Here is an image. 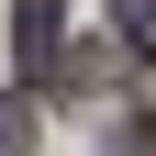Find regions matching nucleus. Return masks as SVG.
I'll return each mask as SVG.
<instances>
[{
	"label": "nucleus",
	"instance_id": "f257e3e1",
	"mask_svg": "<svg viewBox=\"0 0 156 156\" xmlns=\"http://www.w3.org/2000/svg\"><path fill=\"white\" fill-rule=\"evenodd\" d=\"M11 45H23V78H56V67H67V0H23Z\"/></svg>",
	"mask_w": 156,
	"mask_h": 156
},
{
	"label": "nucleus",
	"instance_id": "f03ea898",
	"mask_svg": "<svg viewBox=\"0 0 156 156\" xmlns=\"http://www.w3.org/2000/svg\"><path fill=\"white\" fill-rule=\"evenodd\" d=\"M23 145H34V101L11 89V101H0V156H23Z\"/></svg>",
	"mask_w": 156,
	"mask_h": 156
},
{
	"label": "nucleus",
	"instance_id": "7ed1b4c3",
	"mask_svg": "<svg viewBox=\"0 0 156 156\" xmlns=\"http://www.w3.org/2000/svg\"><path fill=\"white\" fill-rule=\"evenodd\" d=\"M112 23H123V45H145V56H156V0H112Z\"/></svg>",
	"mask_w": 156,
	"mask_h": 156
}]
</instances>
